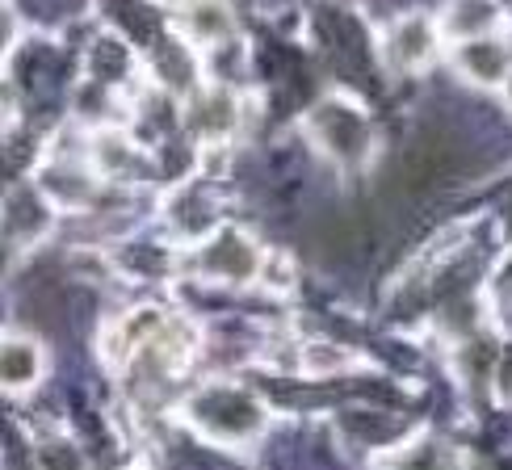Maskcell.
<instances>
[{
    "mask_svg": "<svg viewBox=\"0 0 512 470\" xmlns=\"http://www.w3.org/2000/svg\"><path fill=\"white\" fill-rule=\"evenodd\" d=\"M185 416L202 437L227 441V445H248L269 420L265 403L248 387H240V382H206V387L189 399Z\"/></svg>",
    "mask_w": 512,
    "mask_h": 470,
    "instance_id": "obj_1",
    "label": "cell"
},
{
    "mask_svg": "<svg viewBox=\"0 0 512 470\" xmlns=\"http://www.w3.org/2000/svg\"><path fill=\"white\" fill-rule=\"evenodd\" d=\"M307 135L315 139L319 152L332 156L336 164H345V168L366 164L370 147H374L370 118L349 97H324V101H315L311 110H307Z\"/></svg>",
    "mask_w": 512,
    "mask_h": 470,
    "instance_id": "obj_2",
    "label": "cell"
},
{
    "mask_svg": "<svg viewBox=\"0 0 512 470\" xmlns=\"http://www.w3.org/2000/svg\"><path fill=\"white\" fill-rule=\"evenodd\" d=\"M194 265H198L202 277H215V282H227V286H244V282H252V277L261 273L265 256L244 231L219 227L210 240H202Z\"/></svg>",
    "mask_w": 512,
    "mask_h": 470,
    "instance_id": "obj_3",
    "label": "cell"
},
{
    "mask_svg": "<svg viewBox=\"0 0 512 470\" xmlns=\"http://www.w3.org/2000/svg\"><path fill=\"white\" fill-rule=\"evenodd\" d=\"M437 55V26L424 13H408L382 34V59L391 72H420Z\"/></svg>",
    "mask_w": 512,
    "mask_h": 470,
    "instance_id": "obj_4",
    "label": "cell"
},
{
    "mask_svg": "<svg viewBox=\"0 0 512 470\" xmlns=\"http://www.w3.org/2000/svg\"><path fill=\"white\" fill-rule=\"evenodd\" d=\"M240 122V101L231 89H219V84H210V89H194L185 101V131L194 139H227L236 131Z\"/></svg>",
    "mask_w": 512,
    "mask_h": 470,
    "instance_id": "obj_5",
    "label": "cell"
},
{
    "mask_svg": "<svg viewBox=\"0 0 512 470\" xmlns=\"http://www.w3.org/2000/svg\"><path fill=\"white\" fill-rule=\"evenodd\" d=\"M458 72L479 84V89H500V84L508 80L512 72V51L508 42L487 34V38H475V42H458Z\"/></svg>",
    "mask_w": 512,
    "mask_h": 470,
    "instance_id": "obj_6",
    "label": "cell"
},
{
    "mask_svg": "<svg viewBox=\"0 0 512 470\" xmlns=\"http://www.w3.org/2000/svg\"><path fill=\"white\" fill-rule=\"evenodd\" d=\"M181 34L189 47H219L236 34V17H231L227 0H181Z\"/></svg>",
    "mask_w": 512,
    "mask_h": 470,
    "instance_id": "obj_7",
    "label": "cell"
},
{
    "mask_svg": "<svg viewBox=\"0 0 512 470\" xmlns=\"http://www.w3.org/2000/svg\"><path fill=\"white\" fill-rule=\"evenodd\" d=\"M500 17H504L500 0H450L441 13V34H450L458 42H475L496 34Z\"/></svg>",
    "mask_w": 512,
    "mask_h": 470,
    "instance_id": "obj_8",
    "label": "cell"
},
{
    "mask_svg": "<svg viewBox=\"0 0 512 470\" xmlns=\"http://www.w3.org/2000/svg\"><path fill=\"white\" fill-rule=\"evenodd\" d=\"M164 219L177 235H189V240H210V231H219V210L198 189H181V194L168 198Z\"/></svg>",
    "mask_w": 512,
    "mask_h": 470,
    "instance_id": "obj_9",
    "label": "cell"
},
{
    "mask_svg": "<svg viewBox=\"0 0 512 470\" xmlns=\"http://www.w3.org/2000/svg\"><path fill=\"white\" fill-rule=\"evenodd\" d=\"M47 370V357H42L38 340L30 336H5V349H0V378H5V391H30L34 382Z\"/></svg>",
    "mask_w": 512,
    "mask_h": 470,
    "instance_id": "obj_10",
    "label": "cell"
},
{
    "mask_svg": "<svg viewBox=\"0 0 512 470\" xmlns=\"http://www.w3.org/2000/svg\"><path fill=\"white\" fill-rule=\"evenodd\" d=\"M445 168H450V143H445L441 135H424L408 147V156H403L399 181H403V189L416 194V189H429Z\"/></svg>",
    "mask_w": 512,
    "mask_h": 470,
    "instance_id": "obj_11",
    "label": "cell"
},
{
    "mask_svg": "<svg viewBox=\"0 0 512 470\" xmlns=\"http://www.w3.org/2000/svg\"><path fill=\"white\" fill-rule=\"evenodd\" d=\"M51 227V210L42 202L34 189H13L9 206H5V231H9V244L17 240H38V231Z\"/></svg>",
    "mask_w": 512,
    "mask_h": 470,
    "instance_id": "obj_12",
    "label": "cell"
},
{
    "mask_svg": "<svg viewBox=\"0 0 512 470\" xmlns=\"http://www.w3.org/2000/svg\"><path fill=\"white\" fill-rule=\"evenodd\" d=\"M93 168L101 177H135L139 173V152H135V143L126 139L122 131H101L93 135Z\"/></svg>",
    "mask_w": 512,
    "mask_h": 470,
    "instance_id": "obj_13",
    "label": "cell"
},
{
    "mask_svg": "<svg viewBox=\"0 0 512 470\" xmlns=\"http://www.w3.org/2000/svg\"><path fill=\"white\" fill-rule=\"evenodd\" d=\"M42 189H47V198L55 206H84L93 198V173L80 164H47Z\"/></svg>",
    "mask_w": 512,
    "mask_h": 470,
    "instance_id": "obj_14",
    "label": "cell"
},
{
    "mask_svg": "<svg viewBox=\"0 0 512 470\" xmlns=\"http://www.w3.org/2000/svg\"><path fill=\"white\" fill-rule=\"evenodd\" d=\"M353 353L345 345H332V340H311V345L298 349V366H303L307 374H340L353 366Z\"/></svg>",
    "mask_w": 512,
    "mask_h": 470,
    "instance_id": "obj_15",
    "label": "cell"
},
{
    "mask_svg": "<svg viewBox=\"0 0 512 470\" xmlns=\"http://www.w3.org/2000/svg\"><path fill=\"white\" fill-rule=\"evenodd\" d=\"M487 298L496 311H512V248L496 261L492 277H487Z\"/></svg>",
    "mask_w": 512,
    "mask_h": 470,
    "instance_id": "obj_16",
    "label": "cell"
},
{
    "mask_svg": "<svg viewBox=\"0 0 512 470\" xmlns=\"http://www.w3.org/2000/svg\"><path fill=\"white\" fill-rule=\"evenodd\" d=\"M492 395L512 408V340H504L500 353L492 357Z\"/></svg>",
    "mask_w": 512,
    "mask_h": 470,
    "instance_id": "obj_17",
    "label": "cell"
},
{
    "mask_svg": "<svg viewBox=\"0 0 512 470\" xmlns=\"http://www.w3.org/2000/svg\"><path fill=\"white\" fill-rule=\"evenodd\" d=\"M38 462H42V470H80V454L72 450L68 441L38 445Z\"/></svg>",
    "mask_w": 512,
    "mask_h": 470,
    "instance_id": "obj_18",
    "label": "cell"
},
{
    "mask_svg": "<svg viewBox=\"0 0 512 470\" xmlns=\"http://www.w3.org/2000/svg\"><path fill=\"white\" fill-rule=\"evenodd\" d=\"M504 97H508V110H512V72H508V80H504Z\"/></svg>",
    "mask_w": 512,
    "mask_h": 470,
    "instance_id": "obj_19",
    "label": "cell"
}]
</instances>
